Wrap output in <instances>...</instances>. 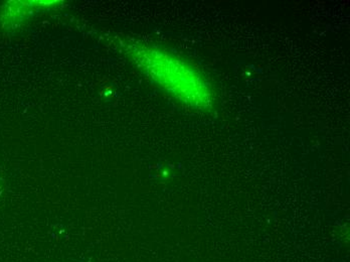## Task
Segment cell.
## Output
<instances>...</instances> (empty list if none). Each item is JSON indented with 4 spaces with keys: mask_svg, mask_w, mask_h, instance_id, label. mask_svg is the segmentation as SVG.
Listing matches in <instances>:
<instances>
[{
    "mask_svg": "<svg viewBox=\"0 0 350 262\" xmlns=\"http://www.w3.org/2000/svg\"><path fill=\"white\" fill-rule=\"evenodd\" d=\"M127 51L141 70L183 103L200 110L213 105L210 85L183 60L165 51L139 44H129Z\"/></svg>",
    "mask_w": 350,
    "mask_h": 262,
    "instance_id": "obj_1",
    "label": "cell"
}]
</instances>
